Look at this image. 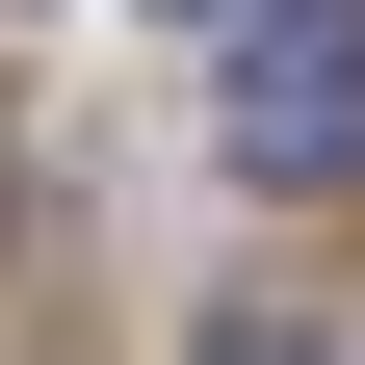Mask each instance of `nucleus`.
Instances as JSON below:
<instances>
[{"instance_id": "nucleus-2", "label": "nucleus", "mask_w": 365, "mask_h": 365, "mask_svg": "<svg viewBox=\"0 0 365 365\" xmlns=\"http://www.w3.org/2000/svg\"><path fill=\"white\" fill-rule=\"evenodd\" d=\"M209 365H339V339H287V313H235V339H209Z\"/></svg>"}, {"instance_id": "nucleus-1", "label": "nucleus", "mask_w": 365, "mask_h": 365, "mask_svg": "<svg viewBox=\"0 0 365 365\" xmlns=\"http://www.w3.org/2000/svg\"><path fill=\"white\" fill-rule=\"evenodd\" d=\"M235 157L365 182V0H235Z\"/></svg>"}, {"instance_id": "nucleus-3", "label": "nucleus", "mask_w": 365, "mask_h": 365, "mask_svg": "<svg viewBox=\"0 0 365 365\" xmlns=\"http://www.w3.org/2000/svg\"><path fill=\"white\" fill-rule=\"evenodd\" d=\"M209 26H235V0H209Z\"/></svg>"}]
</instances>
